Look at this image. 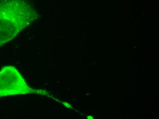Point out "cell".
Wrapping results in <instances>:
<instances>
[{
  "label": "cell",
  "instance_id": "1",
  "mask_svg": "<svg viewBox=\"0 0 159 119\" xmlns=\"http://www.w3.org/2000/svg\"><path fill=\"white\" fill-rule=\"evenodd\" d=\"M35 17L34 10L26 0H1L0 47L15 37Z\"/></svg>",
  "mask_w": 159,
  "mask_h": 119
},
{
  "label": "cell",
  "instance_id": "2",
  "mask_svg": "<svg viewBox=\"0 0 159 119\" xmlns=\"http://www.w3.org/2000/svg\"><path fill=\"white\" fill-rule=\"evenodd\" d=\"M15 67L7 66L0 71V98L6 96L34 93Z\"/></svg>",
  "mask_w": 159,
  "mask_h": 119
}]
</instances>
